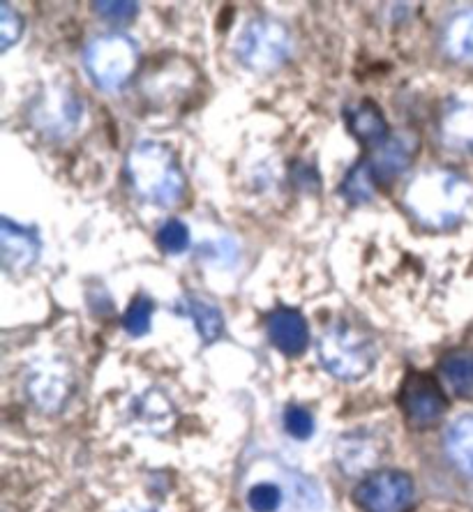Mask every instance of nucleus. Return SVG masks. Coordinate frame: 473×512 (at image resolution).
Masks as SVG:
<instances>
[{
    "label": "nucleus",
    "mask_w": 473,
    "mask_h": 512,
    "mask_svg": "<svg viewBox=\"0 0 473 512\" xmlns=\"http://www.w3.org/2000/svg\"><path fill=\"white\" fill-rule=\"evenodd\" d=\"M446 450L457 469L473 478V416H462L450 425Z\"/></svg>",
    "instance_id": "16"
},
{
    "label": "nucleus",
    "mask_w": 473,
    "mask_h": 512,
    "mask_svg": "<svg viewBox=\"0 0 473 512\" xmlns=\"http://www.w3.org/2000/svg\"><path fill=\"white\" fill-rule=\"evenodd\" d=\"M284 429H287V432L298 441L310 439L314 434L312 413L300 409V406H289V409L284 411Z\"/></svg>",
    "instance_id": "23"
},
{
    "label": "nucleus",
    "mask_w": 473,
    "mask_h": 512,
    "mask_svg": "<svg viewBox=\"0 0 473 512\" xmlns=\"http://www.w3.org/2000/svg\"><path fill=\"white\" fill-rule=\"evenodd\" d=\"M125 512H153V510H139V508H132V510H125Z\"/></svg>",
    "instance_id": "25"
},
{
    "label": "nucleus",
    "mask_w": 473,
    "mask_h": 512,
    "mask_svg": "<svg viewBox=\"0 0 473 512\" xmlns=\"http://www.w3.org/2000/svg\"><path fill=\"white\" fill-rule=\"evenodd\" d=\"M153 300L148 296L134 298L130 310L123 316V326L132 337H144L150 330V319H153Z\"/></svg>",
    "instance_id": "20"
},
{
    "label": "nucleus",
    "mask_w": 473,
    "mask_h": 512,
    "mask_svg": "<svg viewBox=\"0 0 473 512\" xmlns=\"http://www.w3.org/2000/svg\"><path fill=\"white\" fill-rule=\"evenodd\" d=\"M236 54L240 63L254 72H270L280 67L291 54V35L287 26L273 19H252L238 37Z\"/></svg>",
    "instance_id": "5"
},
{
    "label": "nucleus",
    "mask_w": 473,
    "mask_h": 512,
    "mask_svg": "<svg viewBox=\"0 0 473 512\" xmlns=\"http://www.w3.org/2000/svg\"><path fill=\"white\" fill-rule=\"evenodd\" d=\"M127 178L134 192L155 206L171 208L183 199L185 176L174 150L160 141H141L127 155Z\"/></svg>",
    "instance_id": "2"
},
{
    "label": "nucleus",
    "mask_w": 473,
    "mask_h": 512,
    "mask_svg": "<svg viewBox=\"0 0 473 512\" xmlns=\"http://www.w3.org/2000/svg\"><path fill=\"white\" fill-rule=\"evenodd\" d=\"M418 150V141L416 137H411V134H393V137H388L386 143H381L377 148V153L374 157H370V169L374 173V180L377 183H390V180H395L397 176H402L407 167L414 160Z\"/></svg>",
    "instance_id": "10"
},
{
    "label": "nucleus",
    "mask_w": 473,
    "mask_h": 512,
    "mask_svg": "<svg viewBox=\"0 0 473 512\" xmlns=\"http://www.w3.org/2000/svg\"><path fill=\"white\" fill-rule=\"evenodd\" d=\"M282 503L280 487L273 483H259L247 492V506L254 512H275Z\"/></svg>",
    "instance_id": "21"
},
{
    "label": "nucleus",
    "mask_w": 473,
    "mask_h": 512,
    "mask_svg": "<svg viewBox=\"0 0 473 512\" xmlns=\"http://www.w3.org/2000/svg\"><path fill=\"white\" fill-rule=\"evenodd\" d=\"M40 250L42 243L35 229L21 227V224L12 222L10 217L0 220V256H3V266L7 273H26L40 259Z\"/></svg>",
    "instance_id": "8"
},
{
    "label": "nucleus",
    "mask_w": 473,
    "mask_h": 512,
    "mask_svg": "<svg viewBox=\"0 0 473 512\" xmlns=\"http://www.w3.org/2000/svg\"><path fill=\"white\" fill-rule=\"evenodd\" d=\"M414 496V480L407 473L379 471L356 487L354 503L363 512H409Z\"/></svg>",
    "instance_id": "6"
},
{
    "label": "nucleus",
    "mask_w": 473,
    "mask_h": 512,
    "mask_svg": "<svg viewBox=\"0 0 473 512\" xmlns=\"http://www.w3.org/2000/svg\"><path fill=\"white\" fill-rule=\"evenodd\" d=\"M441 137L446 146L460 153H473V104H455L441 120Z\"/></svg>",
    "instance_id": "14"
},
{
    "label": "nucleus",
    "mask_w": 473,
    "mask_h": 512,
    "mask_svg": "<svg viewBox=\"0 0 473 512\" xmlns=\"http://www.w3.org/2000/svg\"><path fill=\"white\" fill-rule=\"evenodd\" d=\"M344 116H347L349 132L354 134L360 143H365V146L379 148L381 143L388 141L390 134H388L386 118L372 100H363L360 104H354V107L344 111Z\"/></svg>",
    "instance_id": "12"
},
{
    "label": "nucleus",
    "mask_w": 473,
    "mask_h": 512,
    "mask_svg": "<svg viewBox=\"0 0 473 512\" xmlns=\"http://www.w3.org/2000/svg\"><path fill=\"white\" fill-rule=\"evenodd\" d=\"M374 185H377V180H374L370 162L363 160L347 173L340 192L349 203H367L374 197Z\"/></svg>",
    "instance_id": "18"
},
{
    "label": "nucleus",
    "mask_w": 473,
    "mask_h": 512,
    "mask_svg": "<svg viewBox=\"0 0 473 512\" xmlns=\"http://www.w3.org/2000/svg\"><path fill=\"white\" fill-rule=\"evenodd\" d=\"M180 310H183V314H187L194 321V326H197L201 340H204L206 344H213V342L220 340V335L224 330V316L215 305H210L201 298L187 296V298L180 300Z\"/></svg>",
    "instance_id": "15"
},
{
    "label": "nucleus",
    "mask_w": 473,
    "mask_h": 512,
    "mask_svg": "<svg viewBox=\"0 0 473 512\" xmlns=\"http://www.w3.org/2000/svg\"><path fill=\"white\" fill-rule=\"evenodd\" d=\"M439 372L455 397L473 399V349L448 351L441 358Z\"/></svg>",
    "instance_id": "13"
},
{
    "label": "nucleus",
    "mask_w": 473,
    "mask_h": 512,
    "mask_svg": "<svg viewBox=\"0 0 473 512\" xmlns=\"http://www.w3.org/2000/svg\"><path fill=\"white\" fill-rule=\"evenodd\" d=\"M444 49L450 58L473 63V10L460 12L446 26Z\"/></svg>",
    "instance_id": "17"
},
{
    "label": "nucleus",
    "mask_w": 473,
    "mask_h": 512,
    "mask_svg": "<svg viewBox=\"0 0 473 512\" xmlns=\"http://www.w3.org/2000/svg\"><path fill=\"white\" fill-rule=\"evenodd\" d=\"M86 70L104 90L123 88L139 65V47L132 37L109 33L97 37L86 49Z\"/></svg>",
    "instance_id": "4"
},
{
    "label": "nucleus",
    "mask_w": 473,
    "mask_h": 512,
    "mask_svg": "<svg viewBox=\"0 0 473 512\" xmlns=\"http://www.w3.org/2000/svg\"><path fill=\"white\" fill-rule=\"evenodd\" d=\"M21 30H24V19L7 3L0 5V49H12L19 42Z\"/></svg>",
    "instance_id": "22"
},
{
    "label": "nucleus",
    "mask_w": 473,
    "mask_h": 512,
    "mask_svg": "<svg viewBox=\"0 0 473 512\" xmlns=\"http://www.w3.org/2000/svg\"><path fill=\"white\" fill-rule=\"evenodd\" d=\"M93 10L100 14L102 19L111 21V24H127L137 17L139 5L137 3H93Z\"/></svg>",
    "instance_id": "24"
},
{
    "label": "nucleus",
    "mask_w": 473,
    "mask_h": 512,
    "mask_svg": "<svg viewBox=\"0 0 473 512\" xmlns=\"http://www.w3.org/2000/svg\"><path fill=\"white\" fill-rule=\"evenodd\" d=\"M321 367L340 381H360L372 372L377 360V346L370 335L351 326L347 321H337L319 340Z\"/></svg>",
    "instance_id": "3"
},
{
    "label": "nucleus",
    "mask_w": 473,
    "mask_h": 512,
    "mask_svg": "<svg viewBox=\"0 0 473 512\" xmlns=\"http://www.w3.org/2000/svg\"><path fill=\"white\" fill-rule=\"evenodd\" d=\"M28 393L44 411H58L70 395V376L58 365H40L28 376Z\"/></svg>",
    "instance_id": "11"
},
{
    "label": "nucleus",
    "mask_w": 473,
    "mask_h": 512,
    "mask_svg": "<svg viewBox=\"0 0 473 512\" xmlns=\"http://www.w3.org/2000/svg\"><path fill=\"white\" fill-rule=\"evenodd\" d=\"M266 333L270 344L289 358L303 356L310 344V328H307L305 316L291 307H277L266 316Z\"/></svg>",
    "instance_id": "9"
},
{
    "label": "nucleus",
    "mask_w": 473,
    "mask_h": 512,
    "mask_svg": "<svg viewBox=\"0 0 473 512\" xmlns=\"http://www.w3.org/2000/svg\"><path fill=\"white\" fill-rule=\"evenodd\" d=\"M473 201V187L450 169H427L411 180L404 206L423 227L450 229L462 220Z\"/></svg>",
    "instance_id": "1"
},
{
    "label": "nucleus",
    "mask_w": 473,
    "mask_h": 512,
    "mask_svg": "<svg viewBox=\"0 0 473 512\" xmlns=\"http://www.w3.org/2000/svg\"><path fill=\"white\" fill-rule=\"evenodd\" d=\"M157 247L164 254H183L190 247V229L180 220H169L157 229Z\"/></svg>",
    "instance_id": "19"
},
{
    "label": "nucleus",
    "mask_w": 473,
    "mask_h": 512,
    "mask_svg": "<svg viewBox=\"0 0 473 512\" xmlns=\"http://www.w3.org/2000/svg\"><path fill=\"white\" fill-rule=\"evenodd\" d=\"M400 402L409 423L420 429L439 425V420L446 413L444 390L432 376L423 372H411L404 379Z\"/></svg>",
    "instance_id": "7"
}]
</instances>
